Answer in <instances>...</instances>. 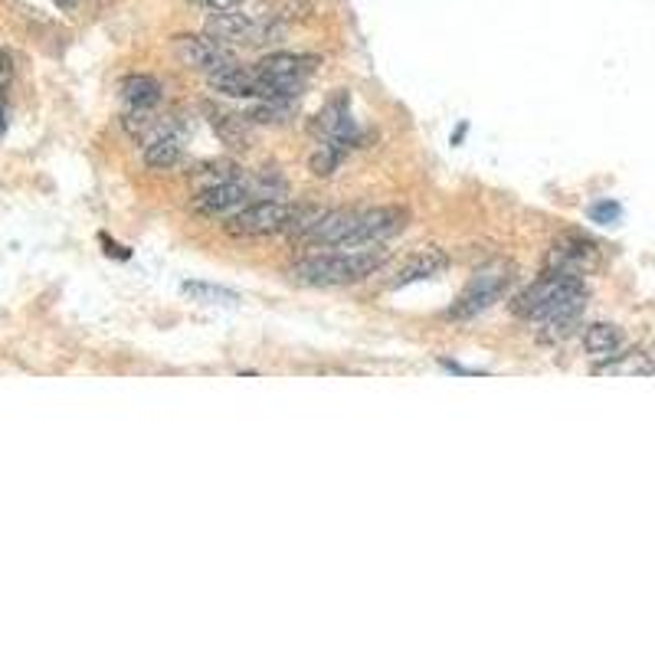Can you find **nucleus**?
I'll return each instance as SVG.
<instances>
[{"label":"nucleus","instance_id":"23","mask_svg":"<svg viewBox=\"0 0 655 655\" xmlns=\"http://www.w3.org/2000/svg\"><path fill=\"white\" fill-rule=\"evenodd\" d=\"M7 128V105H4V92H0V135H4Z\"/></svg>","mask_w":655,"mask_h":655},{"label":"nucleus","instance_id":"19","mask_svg":"<svg viewBox=\"0 0 655 655\" xmlns=\"http://www.w3.org/2000/svg\"><path fill=\"white\" fill-rule=\"evenodd\" d=\"M184 292L190 299H200V302H223V305H236L240 295L230 292V289H220V285H204V282H184Z\"/></svg>","mask_w":655,"mask_h":655},{"label":"nucleus","instance_id":"3","mask_svg":"<svg viewBox=\"0 0 655 655\" xmlns=\"http://www.w3.org/2000/svg\"><path fill=\"white\" fill-rule=\"evenodd\" d=\"M390 253L384 246L357 249V253H325V256H308L299 259L289 269L292 282L312 285V289H335V285H354L364 282L387 266Z\"/></svg>","mask_w":655,"mask_h":655},{"label":"nucleus","instance_id":"1","mask_svg":"<svg viewBox=\"0 0 655 655\" xmlns=\"http://www.w3.org/2000/svg\"><path fill=\"white\" fill-rule=\"evenodd\" d=\"M587 308V289L580 276H564V272H544V279L528 285L521 295H515L511 312L528 321H541L547 328L544 338H567L570 328L577 325L580 312Z\"/></svg>","mask_w":655,"mask_h":655},{"label":"nucleus","instance_id":"11","mask_svg":"<svg viewBox=\"0 0 655 655\" xmlns=\"http://www.w3.org/2000/svg\"><path fill=\"white\" fill-rule=\"evenodd\" d=\"M312 131L321 141H331V138H354V125H351V99L348 92L335 95L325 109L318 112V118L312 122Z\"/></svg>","mask_w":655,"mask_h":655},{"label":"nucleus","instance_id":"10","mask_svg":"<svg viewBox=\"0 0 655 655\" xmlns=\"http://www.w3.org/2000/svg\"><path fill=\"white\" fill-rule=\"evenodd\" d=\"M308 63H312V59L295 56V53H269L266 59H259L256 73L266 82H272L276 89H282L285 95H299L308 69H312Z\"/></svg>","mask_w":655,"mask_h":655},{"label":"nucleus","instance_id":"4","mask_svg":"<svg viewBox=\"0 0 655 655\" xmlns=\"http://www.w3.org/2000/svg\"><path fill=\"white\" fill-rule=\"evenodd\" d=\"M508 285H511V266H505V262L479 269L472 282L462 289L459 302L449 308V318H472L485 312V308H492L508 292Z\"/></svg>","mask_w":655,"mask_h":655},{"label":"nucleus","instance_id":"21","mask_svg":"<svg viewBox=\"0 0 655 655\" xmlns=\"http://www.w3.org/2000/svg\"><path fill=\"white\" fill-rule=\"evenodd\" d=\"M10 79H14V56L0 50V92L10 86Z\"/></svg>","mask_w":655,"mask_h":655},{"label":"nucleus","instance_id":"18","mask_svg":"<svg viewBox=\"0 0 655 655\" xmlns=\"http://www.w3.org/2000/svg\"><path fill=\"white\" fill-rule=\"evenodd\" d=\"M213 122V131L226 141V145H243L246 141V118L243 115H226V112H217L210 118Z\"/></svg>","mask_w":655,"mask_h":655},{"label":"nucleus","instance_id":"9","mask_svg":"<svg viewBox=\"0 0 655 655\" xmlns=\"http://www.w3.org/2000/svg\"><path fill=\"white\" fill-rule=\"evenodd\" d=\"M246 197H249V187L240 177H223V181H213L200 190V194L190 200V207H194V213H200V217H226V213L243 210Z\"/></svg>","mask_w":655,"mask_h":655},{"label":"nucleus","instance_id":"13","mask_svg":"<svg viewBox=\"0 0 655 655\" xmlns=\"http://www.w3.org/2000/svg\"><path fill=\"white\" fill-rule=\"evenodd\" d=\"M446 266H449V259H446L443 249H420V253L403 262V269L397 272V279H393V289L410 285V282H420V279H433Z\"/></svg>","mask_w":655,"mask_h":655},{"label":"nucleus","instance_id":"17","mask_svg":"<svg viewBox=\"0 0 655 655\" xmlns=\"http://www.w3.org/2000/svg\"><path fill=\"white\" fill-rule=\"evenodd\" d=\"M295 105H299V95H279V99H259V105L246 118L249 122H262V125H282L289 122Z\"/></svg>","mask_w":655,"mask_h":655},{"label":"nucleus","instance_id":"6","mask_svg":"<svg viewBox=\"0 0 655 655\" xmlns=\"http://www.w3.org/2000/svg\"><path fill=\"white\" fill-rule=\"evenodd\" d=\"M174 56L181 59L187 69L207 73V76H217V73H223V69L236 66V56L226 50L220 40H213L210 33L207 37H197V33L174 37Z\"/></svg>","mask_w":655,"mask_h":655},{"label":"nucleus","instance_id":"12","mask_svg":"<svg viewBox=\"0 0 655 655\" xmlns=\"http://www.w3.org/2000/svg\"><path fill=\"white\" fill-rule=\"evenodd\" d=\"M181 154H184L181 135L164 128L154 138L145 141V151H141V158H145V164H148L151 171H168V168H174L177 161H181Z\"/></svg>","mask_w":655,"mask_h":655},{"label":"nucleus","instance_id":"14","mask_svg":"<svg viewBox=\"0 0 655 655\" xmlns=\"http://www.w3.org/2000/svg\"><path fill=\"white\" fill-rule=\"evenodd\" d=\"M583 348L593 357V361H610L619 351H623V331L616 325H606V321H597L583 331Z\"/></svg>","mask_w":655,"mask_h":655},{"label":"nucleus","instance_id":"8","mask_svg":"<svg viewBox=\"0 0 655 655\" xmlns=\"http://www.w3.org/2000/svg\"><path fill=\"white\" fill-rule=\"evenodd\" d=\"M207 33L220 43H262L266 37H272L269 23L253 20L249 14H243L240 7L213 10V17L207 20Z\"/></svg>","mask_w":655,"mask_h":655},{"label":"nucleus","instance_id":"5","mask_svg":"<svg viewBox=\"0 0 655 655\" xmlns=\"http://www.w3.org/2000/svg\"><path fill=\"white\" fill-rule=\"evenodd\" d=\"M299 217V207H289L282 200H256L243 210H236L226 220V233L233 236H269L279 230H289Z\"/></svg>","mask_w":655,"mask_h":655},{"label":"nucleus","instance_id":"15","mask_svg":"<svg viewBox=\"0 0 655 655\" xmlns=\"http://www.w3.org/2000/svg\"><path fill=\"white\" fill-rule=\"evenodd\" d=\"M593 374L600 377H649L655 374V364L649 354L642 351H629V354H616L610 361H603L593 367Z\"/></svg>","mask_w":655,"mask_h":655},{"label":"nucleus","instance_id":"7","mask_svg":"<svg viewBox=\"0 0 655 655\" xmlns=\"http://www.w3.org/2000/svg\"><path fill=\"white\" fill-rule=\"evenodd\" d=\"M600 253L597 246L583 236H561L551 249H547V272H564V276H587L590 269H597Z\"/></svg>","mask_w":655,"mask_h":655},{"label":"nucleus","instance_id":"20","mask_svg":"<svg viewBox=\"0 0 655 655\" xmlns=\"http://www.w3.org/2000/svg\"><path fill=\"white\" fill-rule=\"evenodd\" d=\"M619 204H610V200H603V204H593L590 207V220L593 223H616L619 220Z\"/></svg>","mask_w":655,"mask_h":655},{"label":"nucleus","instance_id":"24","mask_svg":"<svg viewBox=\"0 0 655 655\" xmlns=\"http://www.w3.org/2000/svg\"><path fill=\"white\" fill-rule=\"evenodd\" d=\"M56 4H59V7H66V10H69V7H76V4H79V0H56Z\"/></svg>","mask_w":655,"mask_h":655},{"label":"nucleus","instance_id":"22","mask_svg":"<svg viewBox=\"0 0 655 655\" xmlns=\"http://www.w3.org/2000/svg\"><path fill=\"white\" fill-rule=\"evenodd\" d=\"M194 7H204V10H236L243 7L246 0H190Z\"/></svg>","mask_w":655,"mask_h":655},{"label":"nucleus","instance_id":"2","mask_svg":"<svg viewBox=\"0 0 655 655\" xmlns=\"http://www.w3.org/2000/svg\"><path fill=\"white\" fill-rule=\"evenodd\" d=\"M407 226V213L397 207H377V210H331L318 213L308 223V230L299 240L312 246H380L387 236L400 233Z\"/></svg>","mask_w":655,"mask_h":655},{"label":"nucleus","instance_id":"16","mask_svg":"<svg viewBox=\"0 0 655 655\" xmlns=\"http://www.w3.org/2000/svg\"><path fill=\"white\" fill-rule=\"evenodd\" d=\"M161 82L154 76H128L122 82V99L128 109H154L161 102Z\"/></svg>","mask_w":655,"mask_h":655}]
</instances>
